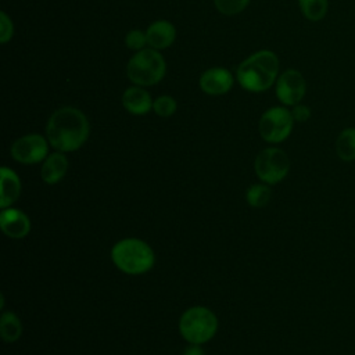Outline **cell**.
<instances>
[{"label":"cell","instance_id":"8992f818","mask_svg":"<svg viewBox=\"0 0 355 355\" xmlns=\"http://www.w3.org/2000/svg\"><path fill=\"white\" fill-rule=\"evenodd\" d=\"M254 169L258 179L266 184L282 182L290 171V158L282 148L268 147L258 153Z\"/></svg>","mask_w":355,"mask_h":355},{"label":"cell","instance_id":"603a6c76","mask_svg":"<svg viewBox=\"0 0 355 355\" xmlns=\"http://www.w3.org/2000/svg\"><path fill=\"white\" fill-rule=\"evenodd\" d=\"M12 35H14L12 21L4 11H1L0 12V42L3 44L7 43L12 37Z\"/></svg>","mask_w":355,"mask_h":355},{"label":"cell","instance_id":"e0dca14e","mask_svg":"<svg viewBox=\"0 0 355 355\" xmlns=\"http://www.w3.org/2000/svg\"><path fill=\"white\" fill-rule=\"evenodd\" d=\"M0 334L6 343H15L21 337L22 323L14 312H3L0 318Z\"/></svg>","mask_w":355,"mask_h":355},{"label":"cell","instance_id":"6da1fadb","mask_svg":"<svg viewBox=\"0 0 355 355\" xmlns=\"http://www.w3.org/2000/svg\"><path fill=\"white\" fill-rule=\"evenodd\" d=\"M90 133L86 115L75 107H61L54 111L46 125V139L50 146L61 153L80 148Z\"/></svg>","mask_w":355,"mask_h":355},{"label":"cell","instance_id":"ffe728a7","mask_svg":"<svg viewBox=\"0 0 355 355\" xmlns=\"http://www.w3.org/2000/svg\"><path fill=\"white\" fill-rule=\"evenodd\" d=\"M178 108V104H176V100L172 97V96H159L154 100L153 103V110L157 115L162 116V118H166V116H171L175 114Z\"/></svg>","mask_w":355,"mask_h":355},{"label":"cell","instance_id":"cb8c5ba5","mask_svg":"<svg viewBox=\"0 0 355 355\" xmlns=\"http://www.w3.org/2000/svg\"><path fill=\"white\" fill-rule=\"evenodd\" d=\"M291 115L294 118V122H306L311 118V108L305 104H295L293 105Z\"/></svg>","mask_w":355,"mask_h":355},{"label":"cell","instance_id":"8fae6325","mask_svg":"<svg viewBox=\"0 0 355 355\" xmlns=\"http://www.w3.org/2000/svg\"><path fill=\"white\" fill-rule=\"evenodd\" d=\"M233 86V75L226 68H209L200 78V87L209 96H220L227 93Z\"/></svg>","mask_w":355,"mask_h":355},{"label":"cell","instance_id":"7a4b0ae2","mask_svg":"<svg viewBox=\"0 0 355 355\" xmlns=\"http://www.w3.org/2000/svg\"><path fill=\"white\" fill-rule=\"evenodd\" d=\"M277 72V55L270 50H259L240 62L236 78L243 89L252 93H261L268 90L276 82Z\"/></svg>","mask_w":355,"mask_h":355},{"label":"cell","instance_id":"7c38bea8","mask_svg":"<svg viewBox=\"0 0 355 355\" xmlns=\"http://www.w3.org/2000/svg\"><path fill=\"white\" fill-rule=\"evenodd\" d=\"M68 166L69 164L65 154L54 151L44 158L40 169V178L47 184H55L67 175Z\"/></svg>","mask_w":355,"mask_h":355},{"label":"cell","instance_id":"ac0fdd59","mask_svg":"<svg viewBox=\"0 0 355 355\" xmlns=\"http://www.w3.org/2000/svg\"><path fill=\"white\" fill-rule=\"evenodd\" d=\"M298 6L306 19L316 22L323 19L327 14L329 0H298Z\"/></svg>","mask_w":355,"mask_h":355},{"label":"cell","instance_id":"4fadbf2b","mask_svg":"<svg viewBox=\"0 0 355 355\" xmlns=\"http://www.w3.org/2000/svg\"><path fill=\"white\" fill-rule=\"evenodd\" d=\"M146 36H147V43L151 49L162 50L169 47L175 42L176 29L169 21L159 19L153 22L147 28Z\"/></svg>","mask_w":355,"mask_h":355},{"label":"cell","instance_id":"277c9868","mask_svg":"<svg viewBox=\"0 0 355 355\" xmlns=\"http://www.w3.org/2000/svg\"><path fill=\"white\" fill-rule=\"evenodd\" d=\"M218 330L216 315L201 305L186 309L179 320V331L189 344L208 343Z\"/></svg>","mask_w":355,"mask_h":355},{"label":"cell","instance_id":"d4e9b609","mask_svg":"<svg viewBox=\"0 0 355 355\" xmlns=\"http://www.w3.org/2000/svg\"><path fill=\"white\" fill-rule=\"evenodd\" d=\"M183 355H205V352L200 344H190L184 348Z\"/></svg>","mask_w":355,"mask_h":355},{"label":"cell","instance_id":"7402d4cb","mask_svg":"<svg viewBox=\"0 0 355 355\" xmlns=\"http://www.w3.org/2000/svg\"><path fill=\"white\" fill-rule=\"evenodd\" d=\"M125 43L128 46V49L135 50V51H140L143 49H146L147 43V36L146 32L140 31V29H132L126 33L125 36Z\"/></svg>","mask_w":355,"mask_h":355},{"label":"cell","instance_id":"30bf717a","mask_svg":"<svg viewBox=\"0 0 355 355\" xmlns=\"http://www.w3.org/2000/svg\"><path fill=\"white\" fill-rule=\"evenodd\" d=\"M0 227L10 239H24L31 232V220L21 209L3 208L0 212Z\"/></svg>","mask_w":355,"mask_h":355},{"label":"cell","instance_id":"5b68a950","mask_svg":"<svg viewBox=\"0 0 355 355\" xmlns=\"http://www.w3.org/2000/svg\"><path fill=\"white\" fill-rule=\"evenodd\" d=\"M166 72V62L155 49L137 51L126 65V73L136 86H153L162 80Z\"/></svg>","mask_w":355,"mask_h":355},{"label":"cell","instance_id":"9c48e42d","mask_svg":"<svg viewBox=\"0 0 355 355\" xmlns=\"http://www.w3.org/2000/svg\"><path fill=\"white\" fill-rule=\"evenodd\" d=\"M306 92V83L302 73L297 69H286L276 79V97L284 105L300 104Z\"/></svg>","mask_w":355,"mask_h":355},{"label":"cell","instance_id":"2e32d148","mask_svg":"<svg viewBox=\"0 0 355 355\" xmlns=\"http://www.w3.org/2000/svg\"><path fill=\"white\" fill-rule=\"evenodd\" d=\"M336 154L344 162L355 161V128H345L338 133Z\"/></svg>","mask_w":355,"mask_h":355},{"label":"cell","instance_id":"9a60e30c","mask_svg":"<svg viewBox=\"0 0 355 355\" xmlns=\"http://www.w3.org/2000/svg\"><path fill=\"white\" fill-rule=\"evenodd\" d=\"M0 207L10 208L21 196V180L18 175L7 166L0 169Z\"/></svg>","mask_w":355,"mask_h":355},{"label":"cell","instance_id":"5bb4252c","mask_svg":"<svg viewBox=\"0 0 355 355\" xmlns=\"http://www.w3.org/2000/svg\"><path fill=\"white\" fill-rule=\"evenodd\" d=\"M153 100L141 86H130L122 94V105L133 115H144L153 108Z\"/></svg>","mask_w":355,"mask_h":355},{"label":"cell","instance_id":"ba28073f","mask_svg":"<svg viewBox=\"0 0 355 355\" xmlns=\"http://www.w3.org/2000/svg\"><path fill=\"white\" fill-rule=\"evenodd\" d=\"M49 140L39 133L25 135L17 139L11 146V157L25 165L39 164L49 155Z\"/></svg>","mask_w":355,"mask_h":355},{"label":"cell","instance_id":"3957f363","mask_svg":"<svg viewBox=\"0 0 355 355\" xmlns=\"http://www.w3.org/2000/svg\"><path fill=\"white\" fill-rule=\"evenodd\" d=\"M111 259L121 272L137 276L148 272L154 266L155 254L146 241L136 237H128L114 244Z\"/></svg>","mask_w":355,"mask_h":355},{"label":"cell","instance_id":"52a82bcc","mask_svg":"<svg viewBox=\"0 0 355 355\" xmlns=\"http://www.w3.org/2000/svg\"><path fill=\"white\" fill-rule=\"evenodd\" d=\"M294 126L291 111L284 107H272L266 110L259 119L258 129L261 137L268 143L284 141Z\"/></svg>","mask_w":355,"mask_h":355},{"label":"cell","instance_id":"44dd1931","mask_svg":"<svg viewBox=\"0 0 355 355\" xmlns=\"http://www.w3.org/2000/svg\"><path fill=\"white\" fill-rule=\"evenodd\" d=\"M215 7L225 15H236L245 10L250 0H214Z\"/></svg>","mask_w":355,"mask_h":355},{"label":"cell","instance_id":"d6986e66","mask_svg":"<svg viewBox=\"0 0 355 355\" xmlns=\"http://www.w3.org/2000/svg\"><path fill=\"white\" fill-rule=\"evenodd\" d=\"M270 197H272L270 186L263 182L250 186L245 193L247 202L254 208H262L268 205V202L270 201Z\"/></svg>","mask_w":355,"mask_h":355}]
</instances>
